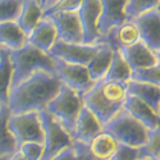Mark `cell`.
Instances as JSON below:
<instances>
[{"mask_svg": "<svg viewBox=\"0 0 160 160\" xmlns=\"http://www.w3.org/2000/svg\"><path fill=\"white\" fill-rule=\"evenodd\" d=\"M60 87L62 81L55 73L37 71L12 87L7 105L10 113L41 112L46 109Z\"/></svg>", "mask_w": 160, "mask_h": 160, "instance_id": "6da1fadb", "label": "cell"}, {"mask_svg": "<svg viewBox=\"0 0 160 160\" xmlns=\"http://www.w3.org/2000/svg\"><path fill=\"white\" fill-rule=\"evenodd\" d=\"M127 83L100 79L83 96V104L94 113L104 126L123 108L127 98Z\"/></svg>", "mask_w": 160, "mask_h": 160, "instance_id": "7a4b0ae2", "label": "cell"}, {"mask_svg": "<svg viewBox=\"0 0 160 160\" xmlns=\"http://www.w3.org/2000/svg\"><path fill=\"white\" fill-rule=\"evenodd\" d=\"M9 58L13 67L12 87L37 71L55 73V58L28 42L21 49L9 51Z\"/></svg>", "mask_w": 160, "mask_h": 160, "instance_id": "3957f363", "label": "cell"}, {"mask_svg": "<svg viewBox=\"0 0 160 160\" xmlns=\"http://www.w3.org/2000/svg\"><path fill=\"white\" fill-rule=\"evenodd\" d=\"M102 129L113 135L118 142L135 148H141L148 141L149 129L126 108H122L110 121L106 122Z\"/></svg>", "mask_w": 160, "mask_h": 160, "instance_id": "277c9868", "label": "cell"}, {"mask_svg": "<svg viewBox=\"0 0 160 160\" xmlns=\"http://www.w3.org/2000/svg\"><path fill=\"white\" fill-rule=\"evenodd\" d=\"M82 106H83L82 94H79L78 91L62 83V87L58 91V94L48 104L45 110L54 115L73 137L76 121Z\"/></svg>", "mask_w": 160, "mask_h": 160, "instance_id": "5b68a950", "label": "cell"}, {"mask_svg": "<svg viewBox=\"0 0 160 160\" xmlns=\"http://www.w3.org/2000/svg\"><path fill=\"white\" fill-rule=\"evenodd\" d=\"M44 129V155L41 160H51L57 154L73 145V137L58 119L48 110L38 112Z\"/></svg>", "mask_w": 160, "mask_h": 160, "instance_id": "8992f818", "label": "cell"}, {"mask_svg": "<svg viewBox=\"0 0 160 160\" xmlns=\"http://www.w3.org/2000/svg\"><path fill=\"white\" fill-rule=\"evenodd\" d=\"M8 124L18 148L22 143L31 141L44 143V129L38 112L10 113Z\"/></svg>", "mask_w": 160, "mask_h": 160, "instance_id": "52a82bcc", "label": "cell"}, {"mask_svg": "<svg viewBox=\"0 0 160 160\" xmlns=\"http://www.w3.org/2000/svg\"><path fill=\"white\" fill-rule=\"evenodd\" d=\"M101 42L96 44H85V42H67L62 40H57L55 44L49 50V54L57 59L87 65L88 62L100 49Z\"/></svg>", "mask_w": 160, "mask_h": 160, "instance_id": "ba28073f", "label": "cell"}, {"mask_svg": "<svg viewBox=\"0 0 160 160\" xmlns=\"http://www.w3.org/2000/svg\"><path fill=\"white\" fill-rule=\"evenodd\" d=\"M55 74L59 77L62 83L69 86L71 88L78 91L82 95L95 83V81H92V78L90 77L86 65L68 63L57 58H55Z\"/></svg>", "mask_w": 160, "mask_h": 160, "instance_id": "9c48e42d", "label": "cell"}, {"mask_svg": "<svg viewBox=\"0 0 160 160\" xmlns=\"http://www.w3.org/2000/svg\"><path fill=\"white\" fill-rule=\"evenodd\" d=\"M46 16L50 17L55 24L58 40L67 42H83L82 26L77 10L54 12Z\"/></svg>", "mask_w": 160, "mask_h": 160, "instance_id": "30bf717a", "label": "cell"}, {"mask_svg": "<svg viewBox=\"0 0 160 160\" xmlns=\"http://www.w3.org/2000/svg\"><path fill=\"white\" fill-rule=\"evenodd\" d=\"M78 12V17L81 21L83 42L85 44H96L100 42L99 32V18L101 14V3L100 0H83Z\"/></svg>", "mask_w": 160, "mask_h": 160, "instance_id": "8fae6325", "label": "cell"}, {"mask_svg": "<svg viewBox=\"0 0 160 160\" xmlns=\"http://www.w3.org/2000/svg\"><path fill=\"white\" fill-rule=\"evenodd\" d=\"M140 32V40L152 51H160V9H152L133 19Z\"/></svg>", "mask_w": 160, "mask_h": 160, "instance_id": "7c38bea8", "label": "cell"}, {"mask_svg": "<svg viewBox=\"0 0 160 160\" xmlns=\"http://www.w3.org/2000/svg\"><path fill=\"white\" fill-rule=\"evenodd\" d=\"M101 14L99 18V32L104 37L112 28L128 21L126 14L127 0H100ZM101 40V38H100Z\"/></svg>", "mask_w": 160, "mask_h": 160, "instance_id": "4fadbf2b", "label": "cell"}, {"mask_svg": "<svg viewBox=\"0 0 160 160\" xmlns=\"http://www.w3.org/2000/svg\"><path fill=\"white\" fill-rule=\"evenodd\" d=\"M122 52L124 59L128 62L131 65L132 71H140V69H146L149 67H152L159 63L156 52L152 51L143 41L138 40L131 46L127 48H121L118 49Z\"/></svg>", "mask_w": 160, "mask_h": 160, "instance_id": "5bb4252c", "label": "cell"}, {"mask_svg": "<svg viewBox=\"0 0 160 160\" xmlns=\"http://www.w3.org/2000/svg\"><path fill=\"white\" fill-rule=\"evenodd\" d=\"M101 131H102V124L99 121V118L83 104L76 121L73 141H78V142L88 145L91 140L96 135H99Z\"/></svg>", "mask_w": 160, "mask_h": 160, "instance_id": "9a60e30c", "label": "cell"}, {"mask_svg": "<svg viewBox=\"0 0 160 160\" xmlns=\"http://www.w3.org/2000/svg\"><path fill=\"white\" fill-rule=\"evenodd\" d=\"M140 40V32L133 19H128L122 24L112 28L104 37H101L100 42H105L112 46L114 50L131 46Z\"/></svg>", "mask_w": 160, "mask_h": 160, "instance_id": "2e32d148", "label": "cell"}, {"mask_svg": "<svg viewBox=\"0 0 160 160\" xmlns=\"http://www.w3.org/2000/svg\"><path fill=\"white\" fill-rule=\"evenodd\" d=\"M58 40V32L54 22L50 17L44 16L38 23L33 27V30L27 35V42L41 49L42 51L49 52L51 46Z\"/></svg>", "mask_w": 160, "mask_h": 160, "instance_id": "e0dca14e", "label": "cell"}, {"mask_svg": "<svg viewBox=\"0 0 160 160\" xmlns=\"http://www.w3.org/2000/svg\"><path fill=\"white\" fill-rule=\"evenodd\" d=\"M123 108H126L137 121H140L148 129L160 128V115L151 106L133 95H127Z\"/></svg>", "mask_w": 160, "mask_h": 160, "instance_id": "ac0fdd59", "label": "cell"}, {"mask_svg": "<svg viewBox=\"0 0 160 160\" xmlns=\"http://www.w3.org/2000/svg\"><path fill=\"white\" fill-rule=\"evenodd\" d=\"M27 44V33H26L17 21L0 22V48L9 51L21 49Z\"/></svg>", "mask_w": 160, "mask_h": 160, "instance_id": "d6986e66", "label": "cell"}, {"mask_svg": "<svg viewBox=\"0 0 160 160\" xmlns=\"http://www.w3.org/2000/svg\"><path fill=\"white\" fill-rule=\"evenodd\" d=\"M127 94L133 95L146 102L149 106L159 113L160 109V86H156L150 82L135 81L131 79L127 82Z\"/></svg>", "mask_w": 160, "mask_h": 160, "instance_id": "ffe728a7", "label": "cell"}, {"mask_svg": "<svg viewBox=\"0 0 160 160\" xmlns=\"http://www.w3.org/2000/svg\"><path fill=\"white\" fill-rule=\"evenodd\" d=\"M113 54H114V49L108 44L101 42V46L98 50V52L86 65L92 81L95 82L100 81V79H102L106 76L113 60Z\"/></svg>", "mask_w": 160, "mask_h": 160, "instance_id": "44dd1931", "label": "cell"}, {"mask_svg": "<svg viewBox=\"0 0 160 160\" xmlns=\"http://www.w3.org/2000/svg\"><path fill=\"white\" fill-rule=\"evenodd\" d=\"M42 17L44 10L40 5V2L37 0H22L21 10L16 21L21 26V28L28 35Z\"/></svg>", "mask_w": 160, "mask_h": 160, "instance_id": "7402d4cb", "label": "cell"}, {"mask_svg": "<svg viewBox=\"0 0 160 160\" xmlns=\"http://www.w3.org/2000/svg\"><path fill=\"white\" fill-rule=\"evenodd\" d=\"M10 110L8 105L0 106V156H10L18 150L17 141L9 128Z\"/></svg>", "mask_w": 160, "mask_h": 160, "instance_id": "603a6c76", "label": "cell"}, {"mask_svg": "<svg viewBox=\"0 0 160 160\" xmlns=\"http://www.w3.org/2000/svg\"><path fill=\"white\" fill-rule=\"evenodd\" d=\"M118 143L119 142L113 135L102 129L99 135H96L91 140V142L87 146L92 155H95L96 158L102 160H109L114 154V151L117 150Z\"/></svg>", "mask_w": 160, "mask_h": 160, "instance_id": "cb8c5ba5", "label": "cell"}, {"mask_svg": "<svg viewBox=\"0 0 160 160\" xmlns=\"http://www.w3.org/2000/svg\"><path fill=\"white\" fill-rule=\"evenodd\" d=\"M13 67L9 58V50L0 48V104L7 105L12 90Z\"/></svg>", "mask_w": 160, "mask_h": 160, "instance_id": "d4e9b609", "label": "cell"}, {"mask_svg": "<svg viewBox=\"0 0 160 160\" xmlns=\"http://www.w3.org/2000/svg\"><path fill=\"white\" fill-rule=\"evenodd\" d=\"M132 73H133V71L131 68V65L128 64V62L124 59L122 52L118 49H115L114 54H113L112 64L109 67V71L104 78L108 79V81L127 83L128 81L132 79Z\"/></svg>", "mask_w": 160, "mask_h": 160, "instance_id": "484cf974", "label": "cell"}, {"mask_svg": "<svg viewBox=\"0 0 160 160\" xmlns=\"http://www.w3.org/2000/svg\"><path fill=\"white\" fill-rule=\"evenodd\" d=\"M160 0H127L126 14L128 19H135L143 13L159 8Z\"/></svg>", "mask_w": 160, "mask_h": 160, "instance_id": "4316f807", "label": "cell"}, {"mask_svg": "<svg viewBox=\"0 0 160 160\" xmlns=\"http://www.w3.org/2000/svg\"><path fill=\"white\" fill-rule=\"evenodd\" d=\"M143 158H150L154 160L160 159V128L149 129L148 141L140 148Z\"/></svg>", "mask_w": 160, "mask_h": 160, "instance_id": "83f0119b", "label": "cell"}, {"mask_svg": "<svg viewBox=\"0 0 160 160\" xmlns=\"http://www.w3.org/2000/svg\"><path fill=\"white\" fill-rule=\"evenodd\" d=\"M22 5V0H0V22L16 21Z\"/></svg>", "mask_w": 160, "mask_h": 160, "instance_id": "f1b7e54d", "label": "cell"}, {"mask_svg": "<svg viewBox=\"0 0 160 160\" xmlns=\"http://www.w3.org/2000/svg\"><path fill=\"white\" fill-rule=\"evenodd\" d=\"M132 79L135 81H143V82H150L156 86H160V63L149 67L146 69L140 71H133Z\"/></svg>", "mask_w": 160, "mask_h": 160, "instance_id": "f546056e", "label": "cell"}, {"mask_svg": "<svg viewBox=\"0 0 160 160\" xmlns=\"http://www.w3.org/2000/svg\"><path fill=\"white\" fill-rule=\"evenodd\" d=\"M143 158L141 154L140 148H135V146H129L126 143L119 142L117 146V150L112 155L109 160H138Z\"/></svg>", "mask_w": 160, "mask_h": 160, "instance_id": "4dcf8cb0", "label": "cell"}, {"mask_svg": "<svg viewBox=\"0 0 160 160\" xmlns=\"http://www.w3.org/2000/svg\"><path fill=\"white\" fill-rule=\"evenodd\" d=\"M18 150L26 156L27 160H41L44 155V143L41 142H24L22 143Z\"/></svg>", "mask_w": 160, "mask_h": 160, "instance_id": "1f68e13d", "label": "cell"}, {"mask_svg": "<svg viewBox=\"0 0 160 160\" xmlns=\"http://www.w3.org/2000/svg\"><path fill=\"white\" fill-rule=\"evenodd\" d=\"M83 0H58V2L50 7L49 9H46L44 12V16L50 14V13L54 12H68V10H78L79 7H81Z\"/></svg>", "mask_w": 160, "mask_h": 160, "instance_id": "d6a6232c", "label": "cell"}, {"mask_svg": "<svg viewBox=\"0 0 160 160\" xmlns=\"http://www.w3.org/2000/svg\"><path fill=\"white\" fill-rule=\"evenodd\" d=\"M73 145H74V148L77 149V151L79 154V160H102V159L96 158L95 155H92L91 151L88 150V146L86 143L73 141Z\"/></svg>", "mask_w": 160, "mask_h": 160, "instance_id": "836d02e7", "label": "cell"}, {"mask_svg": "<svg viewBox=\"0 0 160 160\" xmlns=\"http://www.w3.org/2000/svg\"><path fill=\"white\" fill-rule=\"evenodd\" d=\"M51 160H79V154L74 148V145H72L71 148H67L59 154H57Z\"/></svg>", "mask_w": 160, "mask_h": 160, "instance_id": "e575fe53", "label": "cell"}, {"mask_svg": "<svg viewBox=\"0 0 160 160\" xmlns=\"http://www.w3.org/2000/svg\"><path fill=\"white\" fill-rule=\"evenodd\" d=\"M57 2H58V0H40V5H41L42 10L45 12L46 9H49L50 7L54 5Z\"/></svg>", "mask_w": 160, "mask_h": 160, "instance_id": "d590c367", "label": "cell"}, {"mask_svg": "<svg viewBox=\"0 0 160 160\" xmlns=\"http://www.w3.org/2000/svg\"><path fill=\"white\" fill-rule=\"evenodd\" d=\"M9 160H27V159H26V156H24L19 150H17L16 152H13V154L9 156Z\"/></svg>", "mask_w": 160, "mask_h": 160, "instance_id": "8d00e7d4", "label": "cell"}, {"mask_svg": "<svg viewBox=\"0 0 160 160\" xmlns=\"http://www.w3.org/2000/svg\"><path fill=\"white\" fill-rule=\"evenodd\" d=\"M0 160H9V156H0Z\"/></svg>", "mask_w": 160, "mask_h": 160, "instance_id": "74e56055", "label": "cell"}, {"mask_svg": "<svg viewBox=\"0 0 160 160\" xmlns=\"http://www.w3.org/2000/svg\"><path fill=\"white\" fill-rule=\"evenodd\" d=\"M138 160H154V159H150V158H141Z\"/></svg>", "mask_w": 160, "mask_h": 160, "instance_id": "f35d334b", "label": "cell"}, {"mask_svg": "<svg viewBox=\"0 0 160 160\" xmlns=\"http://www.w3.org/2000/svg\"><path fill=\"white\" fill-rule=\"evenodd\" d=\"M156 55H158V59H159V63H160V51L156 52Z\"/></svg>", "mask_w": 160, "mask_h": 160, "instance_id": "ab89813d", "label": "cell"}, {"mask_svg": "<svg viewBox=\"0 0 160 160\" xmlns=\"http://www.w3.org/2000/svg\"><path fill=\"white\" fill-rule=\"evenodd\" d=\"M159 115H160V109H159Z\"/></svg>", "mask_w": 160, "mask_h": 160, "instance_id": "60d3db41", "label": "cell"}, {"mask_svg": "<svg viewBox=\"0 0 160 160\" xmlns=\"http://www.w3.org/2000/svg\"><path fill=\"white\" fill-rule=\"evenodd\" d=\"M159 9H160V5H159Z\"/></svg>", "mask_w": 160, "mask_h": 160, "instance_id": "b9f144b4", "label": "cell"}, {"mask_svg": "<svg viewBox=\"0 0 160 160\" xmlns=\"http://www.w3.org/2000/svg\"><path fill=\"white\" fill-rule=\"evenodd\" d=\"M37 2H40V0H37Z\"/></svg>", "mask_w": 160, "mask_h": 160, "instance_id": "7bdbcfd3", "label": "cell"}, {"mask_svg": "<svg viewBox=\"0 0 160 160\" xmlns=\"http://www.w3.org/2000/svg\"><path fill=\"white\" fill-rule=\"evenodd\" d=\"M0 106H2V104H0Z\"/></svg>", "mask_w": 160, "mask_h": 160, "instance_id": "ee69618b", "label": "cell"}, {"mask_svg": "<svg viewBox=\"0 0 160 160\" xmlns=\"http://www.w3.org/2000/svg\"><path fill=\"white\" fill-rule=\"evenodd\" d=\"M159 160H160V159H159Z\"/></svg>", "mask_w": 160, "mask_h": 160, "instance_id": "f6af8a7d", "label": "cell"}]
</instances>
